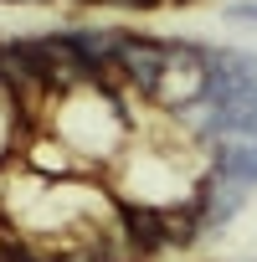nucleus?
I'll list each match as a JSON object with an SVG mask.
<instances>
[{
    "instance_id": "1",
    "label": "nucleus",
    "mask_w": 257,
    "mask_h": 262,
    "mask_svg": "<svg viewBox=\"0 0 257 262\" xmlns=\"http://www.w3.org/2000/svg\"><path fill=\"white\" fill-rule=\"evenodd\" d=\"M165 72H170V36L123 31V41H118V82L128 88V98L155 108V98L165 88Z\"/></svg>"
},
{
    "instance_id": "2",
    "label": "nucleus",
    "mask_w": 257,
    "mask_h": 262,
    "mask_svg": "<svg viewBox=\"0 0 257 262\" xmlns=\"http://www.w3.org/2000/svg\"><path fill=\"white\" fill-rule=\"evenodd\" d=\"M108 201H113L118 231L128 236V247L139 252V262H155V257L170 252V211L144 206V201H128V195H118V190H108Z\"/></svg>"
},
{
    "instance_id": "3",
    "label": "nucleus",
    "mask_w": 257,
    "mask_h": 262,
    "mask_svg": "<svg viewBox=\"0 0 257 262\" xmlns=\"http://www.w3.org/2000/svg\"><path fill=\"white\" fill-rule=\"evenodd\" d=\"M201 160H206V175L231 180L242 190H257V144H247V139H216V144L201 149Z\"/></svg>"
},
{
    "instance_id": "4",
    "label": "nucleus",
    "mask_w": 257,
    "mask_h": 262,
    "mask_svg": "<svg viewBox=\"0 0 257 262\" xmlns=\"http://www.w3.org/2000/svg\"><path fill=\"white\" fill-rule=\"evenodd\" d=\"M221 21H231V26H257V0H226V6H221Z\"/></svg>"
},
{
    "instance_id": "5",
    "label": "nucleus",
    "mask_w": 257,
    "mask_h": 262,
    "mask_svg": "<svg viewBox=\"0 0 257 262\" xmlns=\"http://www.w3.org/2000/svg\"><path fill=\"white\" fill-rule=\"evenodd\" d=\"M82 11H118V0H77Z\"/></svg>"
},
{
    "instance_id": "6",
    "label": "nucleus",
    "mask_w": 257,
    "mask_h": 262,
    "mask_svg": "<svg viewBox=\"0 0 257 262\" xmlns=\"http://www.w3.org/2000/svg\"><path fill=\"white\" fill-rule=\"evenodd\" d=\"M170 6H196V0H170Z\"/></svg>"
},
{
    "instance_id": "7",
    "label": "nucleus",
    "mask_w": 257,
    "mask_h": 262,
    "mask_svg": "<svg viewBox=\"0 0 257 262\" xmlns=\"http://www.w3.org/2000/svg\"><path fill=\"white\" fill-rule=\"evenodd\" d=\"M252 108H257V93H252Z\"/></svg>"
}]
</instances>
